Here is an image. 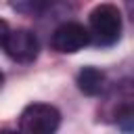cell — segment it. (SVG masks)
Instances as JSON below:
<instances>
[{
	"label": "cell",
	"mask_w": 134,
	"mask_h": 134,
	"mask_svg": "<svg viewBox=\"0 0 134 134\" xmlns=\"http://www.w3.org/2000/svg\"><path fill=\"white\" fill-rule=\"evenodd\" d=\"M75 84H77L80 92H84L86 96H96L105 88V73L96 67H84L77 73Z\"/></svg>",
	"instance_id": "5"
},
{
	"label": "cell",
	"mask_w": 134,
	"mask_h": 134,
	"mask_svg": "<svg viewBox=\"0 0 134 134\" xmlns=\"http://www.w3.org/2000/svg\"><path fill=\"white\" fill-rule=\"evenodd\" d=\"M88 42H90L88 29H86L82 23H75V21H67V23L59 25V27L52 31V38H50L52 50H57V52H61V54L77 52V50H82Z\"/></svg>",
	"instance_id": "3"
},
{
	"label": "cell",
	"mask_w": 134,
	"mask_h": 134,
	"mask_svg": "<svg viewBox=\"0 0 134 134\" xmlns=\"http://www.w3.org/2000/svg\"><path fill=\"white\" fill-rule=\"evenodd\" d=\"M90 40L98 46H111L121 36V13L115 4H98L92 8L90 17Z\"/></svg>",
	"instance_id": "1"
},
{
	"label": "cell",
	"mask_w": 134,
	"mask_h": 134,
	"mask_svg": "<svg viewBox=\"0 0 134 134\" xmlns=\"http://www.w3.org/2000/svg\"><path fill=\"white\" fill-rule=\"evenodd\" d=\"M10 8L17 10L19 15H29V17H38L44 10L50 8L52 0H8Z\"/></svg>",
	"instance_id": "6"
},
{
	"label": "cell",
	"mask_w": 134,
	"mask_h": 134,
	"mask_svg": "<svg viewBox=\"0 0 134 134\" xmlns=\"http://www.w3.org/2000/svg\"><path fill=\"white\" fill-rule=\"evenodd\" d=\"M0 84H2V71H0Z\"/></svg>",
	"instance_id": "8"
},
{
	"label": "cell",
	"mask_w": 134,
	"mask_h": 134,
	"mask_svg": "<svg viewBox=\"0 0 134 134\" xmlns=\"http://www.w3.org/2000/svg\"><path fill=\"white\" fill-rule=\"evenodd\" d=\"M2 48L6 50V54L17 61V63H29L38 57V50H40V44H38V38L34 36V31L29 29H13L8 31Z\"/></svg>",
	"instance_id": "4"
},
{
	"label": "cell",
	"mask_w": 134,
	"mask_h": 134,
	"mask_svg": "<svg viewBox=\"0 0 134 134\" xmlns=\"http://www.w3.org/2000/svg\"><path fill=\"white\" fill-rule=\"evenodd\" d=\"M8 23L4 21V19H0V46L4 44V40H6V36H8Z\"/></svg>",
	"instance_id": "7"
},
{
	"label": "cell",
	"mask_w": 134,
	"mask_h": 134,
	"mask_svg": "<svg viewBox=\"0 0 134 134\" xmlns=\"http://www.w3.org/2000/svg\"><path fill=\"white\" fill-rule=\"evenodd\" d=\"M61 113L46 103H31L19 115V130L27 134H50L59 128Z\"/></svg>",
	"instance_id": "2"
}]
</instances>
